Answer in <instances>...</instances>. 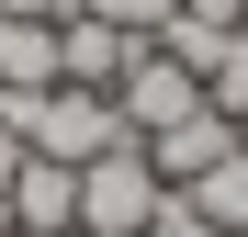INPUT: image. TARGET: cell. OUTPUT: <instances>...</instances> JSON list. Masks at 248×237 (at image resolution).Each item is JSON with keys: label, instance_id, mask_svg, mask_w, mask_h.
<instances>
[{"label": "cell", "instance_id": "cell-2", "mask_svg": "<svg viewBox=\"0 0 248 237\" xmlns=\"http://www.w3.org/2000/svg\"><path fill=\"white\" fill-rule=\"evenodd\" d=\"M113 113H124V136H170L181 113H203V79H192L181 57H158V46H147L136 68L113 79Z\"/></svg>", "mask_w": 248, "mask_h": 237}, {"label": "cell", "instance_id": "cell-7", "mask_svg": "<svg viewBox=\"0 0 248 237\" xmlns=\"http://www.w3.org/2000/svg\"><path fill=\"white\" fill-rule=\"evenodd\" d=\"M192 215H215L226 237H248V147H237V158H215V170L192 181Z\"/></svg>", "mask_w": 248, "mask_h": 237}, {"label": "cell", "instance_id": "cell-6", "mask_svg": "<svg viewBox=\"0 0 248 237\" xmlns=\"http://www.w3.org/2000/svg\"><path fill=\"white\" fill-rule=\"evenodd\" d=\"M0 91H57V23H0Z\"/></svg>", "mask_w": 248, "mask_h": 237}, {"label": "cell", "instance_id": "cell-9", "mask_svg": "<svg viewBox=\"0 0 248 237\" xmlns=\"http://www.w3.org/2000/svg\"><path fill=\"white\" fill-rule=\"evenodd\" d=\"M91 23H113V34H136V46H158V23L181 12V0H79Z\"/></svg>", "mask_w": 248, "mask_h": 237}, {"label": "cell", "instance_id": "cell-1", "mask_svg": "<svg viewBox=\"0 0 248 237\" xmlns=\"http://www.w3.org/2000/svg\"><path fill=\"white\" fill-rule=\"evenodd\" d=\"M158 215H170V181L147 170V147H136V136L102 147L91 170H79V226H91V237H147Z\"/></svg>", "mask_w": 248, "mask_h": 237}, {"label": "cell", "instance_id": "cell-5", "mask_svg": "<svg viewBox=\"0 0 248 237\" xmlns=\"http://www.w3.org/2000/svg\"><path fill=\"white\" fill-rule=\"evenodd\" d=\"M136 57H147L136 34H113V23H91V12H68V23H57V79H79V91H113Z\"/></svg>", "mask_w": 248, "mask_h": 237}, {"label": "cell", "instance_id": "cell-14", "mask_svg": "<svg viewBox=\"0 0 248 237\" xmlns=\"http://www.w3.org/2000/svg\"><path fill=\"white\" fill-rule=\"evenodd\" d=\"M68 237H91V226H68Z\"/></svg>", "mask_w": 248, "mask_h": 237}, {"label": "cell", "instance_id": "cell-15", "mask_svg": "<svg viewBox=\"0 0 248 237\" xmlns=\"http://www.w3.org/2000/svg\"><path fill=\"white\" fill-rule=\"evenodd\" d=\"M237 23H248V0H237Z\"/></svg>", "mask_w": 248, "mask_h": 237}, {"label": "cell", "instance_id": "cell-12", "mask_svg": "<svg viewBox=\"0 0 248 237\" xmlns=\"http://www.w3.org/2000/svg\"><path fill=\"white\" fill-rule=\"evenodd\" d=\"M181 12H192V23H237V0H181Z\"/></svg>", "mask_w": 248, "mask_h": 237}, {"label": "cell", "instance_id": "cell-13", "mask_svg": "<svg viewBox=\"0 0 248 237\" xmlns=\"http://www.w3.org/2000/svg\"><path fill=\"white\" fill-rule=\"evenodd\" d=\"M0 237H12V215H0Z\"/></svg>", "mask_w": 248, "mask_h": 237}, {"label": "cell", "instance_id": "cell-10", "mask_svg": "<svg viewBox=\"0 0 248 237\" xmlns=\"http://www.w3.org/2000/svg\"><path fill=\"white\" fill-rule=\"evenodd\" d=\"M79 0H0V23H68Z\"/></svg>", "mask_w": 248, "mask_h": 237}, {"label": "cell", "instance_id": "cell-11", "mask_svg": "<svg viewBox=\"0 0 248 237\" xmlns=\"http://www.w3.org/2000/svg\"><path fill=\"white\" fill-rule=\"evenodd\" d=\"M12 170H23V136H12V125H0V192H12Z\"/></svg>", "mask_w": 248, "mask_h": 237}, {"label": "cell", "instance_id": "cell-8", "mask_svg": "<svg viewBox=\"0 0 248 237\" xmlns=\"http://www.w3.org/2000/svg\"><path fill=\"white\" fill-rule=\"evenodd\" d=\"M203 102H215V113H237V125H248V23L226 34V57L203 68Z\"/></svg>", "mask_w": 248, "mask_h": 237}, {"label": "cell", "instance_id": "cell-3", "mask_svg": "<svg viewBox=\"0 0 248 237\" xmlns=\"http://www.w3.org/2000/svg\"><path fill=\"white\" fill-rule=\"evenodd\" d=\"M136 147H147V170L170 181V192H192L215 158H237V113H215V102H203V113H181L170 136H136Z\"/></svg>", "mask_w": 248, "mask_h": 237}, {"label": "cell", "instance_id": "cell-4", "mask_svg": "<svg viewBox=\"0 0 248 237\" xmlns=\"http://www.w3.org/2000/svg\"><path fill=\"white\" fill-rule=\"evenodd\" d=\"M0 215H12V237H68V226H79V170H57V158L23 147V170H12V192H0Z\"/></svg>", "mask_w": 248, "mask_h": 237}]
</instances>
